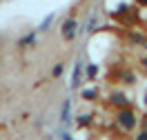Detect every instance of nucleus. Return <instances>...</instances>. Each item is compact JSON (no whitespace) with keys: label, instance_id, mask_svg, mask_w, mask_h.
<instances>
[{"label":"nucleus","instance_id":"1","mask_svg":"<svg viewBox=\"0 0 147 140\" xmlns=\"http://www.w3.org/2000/svg\"><path fill=\"white\" fill-rule=\"evenodd\" d=\"M118 122L123 127H134V116H131V111H120L118 113Z\"/></svg>","mask_w":147,"mask_h":140},{"label":"nucleus","instance_id":"2","mask_svg":"<svg viewBox=\"0 0 147 140\" xmlns=\"http://www.w3.org/2000/svg\"><path fill=\"white\" fill-rule=\"evenodd\" d=\"M63 31H65V36H67V38H71L74 36V22H67Z\"/></svg>","mask_w":147,"mask_h":140},{"label":"nucleus","instance_id":"3","mask_svg":"<svg viewBox=\"0 0 147 140\" xmlns=\"http://www.w3.org/2000/svg\"><path fill=\"white\" fill-rule=\"evenodd\" d=\"M138 140H147V133H140V136H138Z\"/></svg>","mask_w":147,"mask_h":140}]
</instances>
